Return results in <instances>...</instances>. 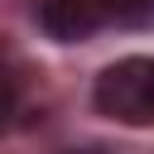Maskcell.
Masks as SVG:
<instances>
[{
    "mask_svg": "<svg viewBox=\"0 0 154 154\" xmlns=\"http://www.w3.org/2000/svg\"><path fill=\"white\" fill-rule=\"evenodd\" d=\"M96 111L125 125H154V58H120L96 77Z\"/></svg>",
    "mask_w": 154,
    "mask_h": 154,
    "instance_id": "cell-1",
    "label": "cell"
},
{
    "mask_svg": "<svg viewBox=\"0 0 154 154\" xmlns=\"http://www.w3.org/2000/svg\"><path fill=\"white\" fill-rule=\"evenodd\" d=\"M38 24H43L53 38L77 43V38H87V34L101 24V5H96V0H43V5H38Z\"/></svg>",
    "mask_w": 154,
    "mask_h": 154,
    "instance_id": "cell-2",
    "label": "cell"
},
{
    "mask_svg": "<svg viewBox=\"0 0 154 154\" xmlns=\"http://www.w3.org/2000/svg\"><path fill=\"white\" fill-rule=\"evenodd\" d=\"M96 5L120 24H154V0H96Z\"/></svg>",
    "mask_w": 154,
    "mask_h": 154,
    "instance_id": "cell-3",
    "label": "cell"
},
{
    "mask_svg": "<svg viewBox=\"0 0 154 154\" xmlns=\"http://www.w3.org/2000/svg\"><path fill=\"white\" fill-rule=\"evenodd\" d=\"M14 96H19V91H14V77L0 67V130H5V120L14 116Z\"/></svg>",
    "mask_w": 154,
    "mask_h": 154,
    "instance_id": "cell-4",
    "label": "cell"
},
{
    "mask_svg": "<svg viewBox=\"0 0 154 154\" xmlns=\"http://www.w3.org/2000/svg\"><path fill=\"white\" fill-rule=\"evenodd\" d=\"M58 154H116V149H106V144H82V149H58Z\"/></svg>",
    "mask_w": 154,
    "mask_h": 154,
    "instance_id": "cell-5",
    "label": "cell"
}]
</instances>
